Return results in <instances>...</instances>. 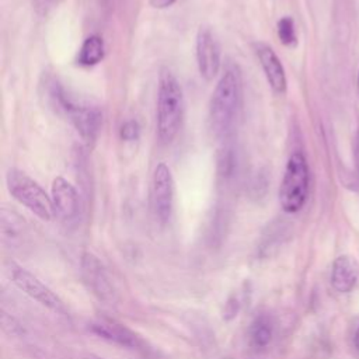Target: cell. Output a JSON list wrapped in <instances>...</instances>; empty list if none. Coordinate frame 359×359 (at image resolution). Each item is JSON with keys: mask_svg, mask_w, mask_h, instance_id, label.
<instances>
[{"mask_svg": "<svg viewBox=\"0 0 359 359\" xmlns=\"http://www.w3.org/2000/svg\"><path fill=\"white\" fill-rule=\"evenodd\" d=\"M241 101V74L237 66L230 65L217 81L209 102V128L216 139H230L240 116Z\"/></svg>", "mask_w": 359, "mask_h": 359, "instance_id": "cell-1", "label": "cell"}, {"mask_svg": "<svg viewBox=\"0 0 359 359\" xmlns=\"http://www.w3.org/2000/svg\"><path fill=\"white\" fill-rule=\"evenodd\" d=\"M184 118V93L178 79L168 69H161L157 88V135L161 143L177 136Z\"/></svg>", "mask_w": 359, "mask_h": 359, "instance_id": "cell-2", "label": "cell"}, {"mask_svg": "<svg viewBox=\"0 0 359 359\" xmlns=\"http://www.w3.org/2000/svg\"><path fill=\"white\" fill-rule=\"evenodd\" d=\"M49 95L53 100L57 109L72 122L80 137L86 143H93L102 125V112L97 105L87 101L77 100L66 91L63 86L53 81L49 88Z\"/></svg>", "mask_w": 359, "mask_h": 359, "instance_id": "cell-3", "label": "cell"}, {"mask_svg": "<svg viewBox=\"0 0 359 359\" xmlns=\"http://www.w3.org/2000/svg\"><path fill=\"white\" fill-rule=\"evenodd\" d=\"M309 184L310 174L306 157L300 151H294L286 163L279 187V203L286 213H296L304 206Z\"/></svg>", "mask_w": 359, "mask_h": 359, "instance_id": "cell-4", "label": "cell"}, {"mask_svg": "<svg viewBox=\"0 0 359 359\" xmlns=\"http://www.w3.org/2000/svg\"><path fill=\"white\" fill-rule=\"evenodd\" d=\"M6 184L11 196L41 220L49 222L53 219L55 210L52 198H49L45 189L29 175L21 170L10 168L6 174Z\"/></svg>", "mask_w": 359, "mask_h": 359, "instance_id": "cell-5", "label": "cell"}, {"mask_svg": "<svg viewBox=\"0 0 359 359\" xmlns=\"http://www.w3.org/2000/svg\"><path fill=\"white\" fill-rule=\"evenodd\" d=\"M6 271L10 280L27 296L36 300L39 304L45 306L53 313H57V314L67 313L66 306L59 299V296L52 289H49L41 279H38L34 273H31L29 271H27L25 268L14 262H8L6 265Z\"/></svg>", "mask_w": 359, "mask_h": 359, "instance_id": "cell-6", "label": "cell"}, {"mask_svg": "<svg viewBox=\"0 0 359 359\" xmlns=\"http://www.w3.org/2000/svg\"><path fill=\"white\" fill-rule=\"evenodd\" d=\"M80 273L87 289L102 303L115 304L116 290L104 264L93 252H83L80 258Z\"/></svg>", "mask_w": 359, "mask_h": 359, "instance_id": "cell-7", "label": "cell"}, {"mask_svg": "<svg viewBox=\"0 0 359 359\" xmlns=\"http://www.w3.org/2000/svg\"><path fill=\"white\" fill-rule=\"evenodd\" d=\"M174 206V181L167 164L158 163L150 185V209L154 219L164 224L170 220Z\"/></svg>", "mask_w": 359, "mask_h": 359, "instance_id": "cell-8", "label": "cell"}, {"mask_svg": "<svg viewBox=\"0 0 359 359\" xmlns=\"http://www.w3.org/2000/svg\"><path fill=\"white\" fill-rule=\"evenodd\" d=\"M88 330L98 338L125 349L142 351L144 341L130 328L112 318H97L88 324Z\"/></svg>", "mask_w": 359, "mask_h": 359, "instance_id": "cell-9", "label": "cell"}, {"mask_svg": "<svg viewBox=\"0 0 359 359\" xmlns=\"http://www.w3.org/2000/svg\"><path fill=\"white\" fill-rule=\"evenodd\" d=\"M196 63L201 76L210 81L220 70V45L212 29L201 27L196 34Z\"/></svg>", "mask_w": 359, "mask_h": 359, "instance_id": "cell-10", "label": "cell"}, {"mask_svg": "<svg viewBox=\"0 0 359 359\" xmlns=\"http://www.w3.org/2000/svg\"><path fill=\"white\" fill-rule=\"evenodd\" d=\"M50 191L55 215L63 223H73L80 213V199L76 188L63 177H56Z\"/></svg>", "mask_w": 359, "mask_h": 359, "instance_id": "cell-11", "label": "cell"}, {"mask_svg": "<svg viewBox=\"0 0 359 359\" xmlns=\"http://www.w3.org/2000/svg\"><path fill=\"white\" fill-rule=\"evenodd\" d=\"M255 50L268 84L275 93L283 94L286 91L287 81H286V74H285V69L280 59L273 52V49L265 43H258Z\"/></svg>", "mask_w": 359, "mask_h": 359, "instance_id": "cell-12", "label": "cell"}, {"mask_svg": "<svg viewBox=\"0 0 359 359\" xmlns=\"http://www.w3.org/2000/svg\"><path fill=\"white\" fill-rule=\"evenodd\" d=\"M359 279V266L349 255H339L332 262L331 285L339 293L351 292Z\"/></svg>", "mask_w": 359, "mask_h": 359, "instance_id": "cell-13", "label": "cell"}, {"mask_svg": "<svg viewBox=\"0 0 359 359\" xmlns=\"http://www.w3.org/2000/svg\"><path fill=\"white\" fill-rule=\"evenodd\" d=\"M275 335V323L269 314H257L248 325L247 341L254 351L266 349Z\"/></svg>", "mask_w": 359, "mask_h": 359, "instance_id": "cell-14", "label": "cell"}, {"mask_svg": "<svg viewBox=\"0 0 359 359\" xmlns=\"http://www.w3.org/2000/svg\"><path fill=\"white\" fill-rule=\"evenodd\" d=\"M1 236L4 243L17 245L25 236V222L13 210L1 209Z\"/></svg>", "mask_w": 359, "mask_h": 359, "instance_id": "cell-15", "label": "cell"}, {"mask_svg": "<svg viewBox=\"0 0 359 359\" xmlns=\"http://www.w3.org/2000/svg\"><path fill=\"white\" fill-rule=\"evenodd\" d=\"M104 57V42L98 35L88 36L80 50H79V63L83 66H94L100 63Z\"/></svg>", "mask_w": 359, "mask_h": 359, "instance_id": "cell-16", "label": "cell"}, {"mask_svg": "<svg viewBox=\"0 0 359 359\" xmlns=\"http://www.w3.org/2000/svg\"><path fill=\"white\" fill-rule=\"evenodd\" d=\"M278 36L286 46H294L297 43V34L292 17H282L278 21Z\"/></svg>", "mask_w": 359, "mask_h": 359, "instance_id": "cell-17", "label": "cell"}, {"mask_svg": "<svg viewBox=\"0 0 359 359\" xmlns=\"http://www.w3.org/2000/svg\"><path fill=\"white\" fill-rule=\"evenodd\" d=\"M234 170H236V154H234L233 147L226 144L219 157L220 175H223L224 178H229L233 175Z\"/></svg>", "mask_w": 359, "mask_h": 359, "instance_id": "cell-18", "label": "cell"}, {"mask_svg": "<svg viewBox=\"0 0 359 359\" xmlns=\"http://www.w3.org/2000/svg\"><path fill=\"white\" fill-rule=\"evenodd\" d=\"M1 328L10 337H21L24 334V328L21 327V324L4 310L1 311Z\"/></svg>", "mask_w": 359, "mask_h": 359, "instance_id": "cell-19", "label": "cell"}, {"mask_svg": "<svg viewBox=\"0 0 359 359\" xmlns=\"http://www.w3.org/2000/svg\"><path fill=\"white\" fill-rule=\"evenodd\" d=\"M140 135V126L136 121H126L122 126H121V137L125 142H133L137 140Z\"/></svg>", "mask_w": 359, "mask_h": 359, "instance_id": "cell-20", "label": "cell"}, {"mask_svg": "<svg viewBox=\"0 0 359 359\" xmlns=\"http://www.w3.org/2000/svg\"><path fill=\"white\" fill-rule=\"evenodd\" d=\"M62 0H31L35 11L41 15L48 14L50 10H53Z\"/></svg>", "mask_w": 359, "mask_h": 359, "instance_id": "cell-21", "label": "cell"}, {"mask_svg": "<svg viewBox=\"0 0 359 359\" xmlns=\"http://www.w3.org/2000/svg\"><path fill=\"white\" fill-rule=\"evenodd\" d=\"M177 0H150V6L153 8H167L172 6Z\"/></svg>", "mask_w": 359, "mask_h": 359, "instance_id": "cell-22", "label": "cell"}, {"mask_svg": "<svg viewBox=\"0 0 359 359\" xmlns=\"http://www.w3.org/2000/svg\"><path fill=\"white\" fill-rule=\"evenodd\" d=\"M353 341H355V346H356V349L359 351V325H358V328H356V331H355Z\"/></svg>", "mask_w": 359, "mask_h": 359, "instance_id": "cell-23", "label": "cell"}, {"mask_svg": "<svg viewBox=\"0 0 359 359\" xmlns=\"http://www.w3.org/2000/svg\"><path fill=\"white\" fill-rule=\"evenodd\" d=\"M84 359H104V358H100V356H87Z\"/></svg>", "mask_w": 359, "mask_h": 359, "instance_id": "cell-24", "label": "cell"}, {"mask_svg": "<svg viewBox=\"0 0 359 359\" xmlns=\"http://www.w3.org/2000/svg\"><path fill=\"white\" fill-rule=\"evenodd\" d=\"M356 87H358V93H359V72H358V80H356Z\"/></svg>", "mask_w": 359, "mask_h": 359, "instance_id": "cell-25", "label": "cell"}]
</instances>
